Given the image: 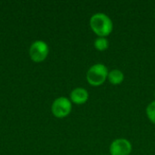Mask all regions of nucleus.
Returning a JSON list of instances; mask_svg holds the SVG:
<instances>
[{
    "label": "nucleus",
    "mask_w": 155,
    "mask_h": 155,
    "mask_svg": "<svg viewBox=\"0 0 155 155\" xmlns=\"http://www.w3.org/2000/svg\"><path fill=\"white\" fill-rule=\"evenodd\" d=\"M90 25L93 31L99 36L104 37L113 30V22L110 17L103 13H97L92 15Z\"/></svg>",
    "instance_id": "f257e3e1"
},
{
    "label": "nucleus",
    "mask_w": 155,
    "mask_h": 155,
    "mask_svg": "<svg viewBox=\"0 0 155 155\" xmlns=\"http://www.w3.org/2000/svg\"><path fill=\"white\" fill-rule=\"evenodd\" d=\"M108 73L109 72L104 64H96L90 67L86 74V78L90 84L100 85L105 81L106 77L108 76Z\"/></svg>",
    "instance_id": "f03ea898"
},
{
    "label": "nucleus",
    "mask_w": 155,
    "mask_h": 155,
    "mask_svg": "<svg viewBox=\"0 0 155 155\" xmlns=\"http://www.w3.org/2000/svg\"><path fill=\"white\" fill-rule=\"evenodd\" d=\"M49 53V47L47 44L42 40H37L34 42L29 48V55L30 58L35 62L40 63L45 60Z\"/></svg>",
    "instance_id": "7ed1b4c3"
},
{
    "label": "nucleus",
    "mask_w": 155,
    "mask_h": 155,
    "mask_svg": "<svg viewBox=\"0 0 155 155\" xmlns=\"http://www.w3.org/2000/svg\"><path fill=\"white\" fill-rule=\"evenodd\" d=\"M72 110V104L66 97H59L55 99L52 104V113L57 118L67 116Z\"/></svg>",
    "instance_id": "20e7f679"
},
{
    "label": "nucleus",
    "mask_w": 155,
    "mask_h": 155,
    "mask_svg": "<svg viewBox=\"0 0 155 155\" xmlns=\"http://www.w3.org/2000/svg\"><path fill=\"white\" fill-rule=\"evenodd\" d=\"M132 151V145L126 139H117L110 146L112 155H129Z\"/></svg>",
    "instance_id": "39448f33"
},
{
    "label": "nucleus",
    "mask_w": 155,
    "mask_h": 155,
    "mask_svg": "<svg viewBox=\"0 0 155 155\" xmlns=\"http://www.w3.org/2000/svg\"><path fill=\"white\" fill-rule=\"evenodd\" d=\"M70 97L72 102H74L76 104H84L88 99V93L84 88H75L74 89L71 94Z\"/></svg>",
    "instance_id": "423d86ee"
},
{
    "label": "nucleus",
    "mask_w": 155,
    "mask_h": 155,
    "mask_svg": "<svg viewBox=\"0 0 155 155\" xmlns=\"http://www.w3.org/2000/svg\"><path fill=\"white\" fill-rule=\"evenodd\" d=\"M108 79L111 84H119L124 81V74L120 70H113L108 73Z\"/></svg>",
    "instance_id": "0eeeda50"
},
{
    "label": "nucleus",
    "mask_w": 155,
    "mask_h": 155,
    "mask_svg": "<svg viewBox=\"0 0 155 155\" xmlns=\"http://www.w3.org/2000/svg\"><path fill=\"white\" fill-rule=\"evenodd\" d=\"M109 46V42L105 37H99L94 41V47L99 51H104Z\"/></svg>",
    "instance_id": "6e6552de"
},
{
    "label": "nucleus",
    "mask_w": 155,
    "mask_h": 155,
    "mask_svg": "<svg viewBox=\"0 0 155 155\" xmlns=\"http://www.w3.org/2000/svg\"><path fill=\"white\" fill-rule=\"evenodd\" d=\"M146 114L149 117V119L155 124V101L152 102L146 109Z\"/></svg>",
    "instance_id": "1a4fd4ad"
},
{
    "label": "nucleus",
    "mask_w": 155,
    "mask_h": 155,
    "mask_svg": "<svg viewBox=\"0 0 155 155\" xmlns=\"http://www.w3.org/2000/svg\"><path fill=\"white\" fill-rule=\"evenodd\" d=\"M154 95H155V93H154Z\"/></svg>",
    "instance_id": "9d476101"
}]
</instances>
